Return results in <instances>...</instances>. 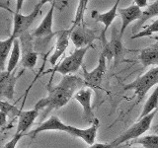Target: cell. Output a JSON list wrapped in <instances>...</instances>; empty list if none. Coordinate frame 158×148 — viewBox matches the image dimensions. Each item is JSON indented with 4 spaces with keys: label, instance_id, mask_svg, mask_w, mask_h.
<instances>
[{
    "label": "cell",
    "instance_id": "4dcf8cb0",
    "mask_svg": "<svg viewBox=\"0 0 158 148\" xmlns=\"http://www.w3.org/2000/svg\"><path fill=\"white\" fill-rule=\"evenodd\" d=\"M148 0H135V4L137 5L138 7L143 8V7H147L148 6Z\"/></svg>",
    "mask_w": 158,
    "mask_h": 148
},
{
    "label": "cell",
    "instance_id": "ffe728a7",
    "mask_svg": "<svg viewBox=\"0 0 158 148\" xmlns=\"http://www.w3.org/2000/svg\"><path fill=\"white\" fill-rule=\"evenodd\" d=\"M15 39H16L11 35L7 39H2L0 42V68H1V71L6 70L5 65H7L6 61L8 59V56L11 53Z\"/></svg>",
    "mask_w": 158,
    "mask_h": 148
},
{
    "label": "cell",
    "instance_id": "484cf974",
    "mask_svg": "<svg viewBox=\"0 0 158 148\" xmlns=\"http://www.w3.org/2000/svg\"><path fill=\"white\" fill-rule=\"evenodd\" d=\"M0 104H1V112L5 113L10 117H19L20 113L22 111V110H20V109H18L16 106H14L6 101H1Z\"/></svg>",
    "mask_w": 158,
    "mask_h": 148
},
{
    "label": "cell",
    "instance_id": "6da1fadb",
    "mask_svg": "<svg viewBox=\"0 0 158 148\" xmlns=\"http://www.w3.org/2000/svg\"><path fill=\"white\" fill-rule=\"evenodd\" d=\"M83 86H85L84 79L71 74L63 76L60 82L54 86H52L49 82L47 86L48 96L39 100L35 104L34 108L38 111L44 110L42 117V120H44L52 111L59 110L65 106Z\"/></svg>",
    "mask_w": 158,
    "mask_h": 148
},
{
    "label": "cell",
    "instance_id": "5bb4252c",
    "mask_svg": "<svg viewBox=\"0 0 158 148\" xmlns=\"http://www.w3.org/2000/svg\"><path fill=\"white\" fill-rule=\"evenodd\" d=\"M121 0H117L116 3L113 5V7L109 10V11L105 13H99L96 10H94L91 13V17L93 20H95L96 22H100L104 25V30L101 33V41L102 43L106 42V33L108 31V29L111 27V25L113 24L114 20L118 17V3Z\"/></svg>",
    "mask_w": 158,
    "mask_h": 148
},
{
    "label": "cell",
    "instance_id": "4316f807",
    "mask_svg": "<svg viewBox=\"0 0 158 148\" xmlns=\"http://www.w3.org/2000/svg\"><path fill=\"white\" fill-rule=\"evenodd\" d=\"M25 135H27V133H17L16 132L15 133V135L12 137V139L9 140L6 144L4 145L3 148H16L18 142L21 140Z\"/></svg>",
    "mask_w": 158,
    "mask_h": 148
},
{
    "label": "cell",
    "instance_id": "e0dca14e",
    "mask_svg": "<svg viewBox=\"0 0 158 148\" xmlns=\"http://www.w3.org/2000/svg\"><path fill=\"white\" fill-rule=\"evenodd\" d=\"M155 43L140 51L138 60L143 67L158 65V37H154Z\"/></svg>",
    "mask_w": 158,
    "mask_h": 148
},
{
    "label": "cell",
    "instance_id": "1f68e13d",
    "mask_svg": "<svg viewBox=\"0 0 158 148\" xmlns=\"http://www.w3.org/2000/svg\"><path fill=\"white\" fill-rule=\"evenodd\" d=\"M24 1L25 0H16V12L17 13H20V11H21Z\"/></svg>",
    "mask_w": 158,
    "mask_h": 148
},
{
    "label": "cell",
    "instance_id": "277c9868",
    "mask_svg": "<svg viewBox=\"0 0 158 148\" xmlns=\"http://www.w3.org/2000/svg\"><path fill=\"white\" fill-rule=\"evenodd\" d=\"M157 112H158V109L154 112H152L151 113H149L148 116L140 118V120H137V121L133 123L130 128H127L125 132L122 133V134L118 137H117L116 139H114L111 142L112 145L117 148L118 146H120L127 141H131V140L136 139V138H139L143 133H145L147 130H150L152 121H153V118H154V117L156 116Z\"/></svg>",
    "mask_w": 158,
    "mask_h": 148
},
{
    "label": "cell",
    "instance_id": "e575fe53",
    "mask_svg": "<svg viewBox=\"0 0 158 148\" xmlns=\"http://www.w3.org/2000/svg\"><path fill=\"white\" fill-rule=\"evenodd\" d=\"M79 1H80V0H79Z\"/></svg>",
    "mask_w": 158,
    "mask_h": 148
},
{
    "label": "cell",
    "instance_id": "d6986e66",
    "mask_svg": "<svg viewBox=\"0 0 158 148\" xmlns=\"http://www.w3.org/2000/svg\"><path fill=\"white\" fill-rule=\"evenodd\" d=\"M21 57H22V52H21V43H20V39H16L14 42L13 47L11 53L9 56V59L7 61V65H6V71L8 72H14L15 69H16L19 61H21Z\"/></svg>",
    "mask_w": 158,
    "mask_h": 148
},
{
    "label": "cell",
    "instance_id": "d6a6232c",
    "mask_svg": "<svg viewBox=\"0 0 158 148\" xmlns=\"http://www.w3.org/2000/svg\"><path fill=\"white\" fill-rule=\"evenodd\" d=\"M154 131H155V132H157V131H158V123H157V125L154 127Z\"/></svg>",
    "mask_w": 158,
    "mask_h": 148
},
{
    "label": "cell",
    "instance_id": "f1b7e54d",
    "mask_svg": "<svg viewBox=\"0 0 158 148\" xmlns=\"http://www.w3.org/2000/svg\"><path fill=\"white\" fill-rule=\"evenodd\" d=\"M54 1H60V0H40L39 3L36 5V6H35V8L41 11L42 7L44 6V4H47V3H51V4H52V2H54Z\"/></svg>",
    "mask_w": 158,
    "mask_h": 148
},
{
    "label": "cell",
    "instance_id": "603a6c76",
    "mask_svg": "<svg viewBox=\"0 0 158 148\" xmlns=\"http://www.w3.org/2000/svg\"><path fill=\"white\" fill-rule=\"evenodd\" d=\"M131 144H138L143 148H158V134L140 136L131 141Z\"/></svg>",
    "mask_w": 158,
    "mask_h": 148
},
{
    "label": "cell",
    "instance_id": "30bf717a",
    "mask_svg": "<svg viewBox=\"0 0 158 148\" xmlns=\"http://www.w3.org/2000/svg\"><path fill=\"white\" fill-rule=\"evenodd\" d=\"M33 35L27 31L20 37V43L22 46L21 66L23 68L34 69L38 61V53L33 51Z\"/></svg>",
    "mask_w": 158,
    "mask_h": 148
},
{
    "label": "cell",
    "instance_id": "cb8c5ba5",
    "mask_svg": "<svg viewBox=\"0 0 158 148\" xmlns=\"http://www.w3.org/2000/svg\"><path fill=\"white\" fill-rule=\"evenodd\" d=\"M154 33H158V18L154 20L150 25H147L140 29L138 33H135L131 37V39H138V38H145V37H151Z\"/></svg>",
    "mask_w": 158,
    "mask_h": 148
},
{
    "label": "cell",
    "instance_id": "7402d4cb",
    "mask_svg": "<svg viewBox=\"0 0 158 148\" xmlns=\"http://www.w3.org/2000/svg\"><path fill=\"white\" fill-rule=\"evenodd\" d=\"M157 109H158V85L155 87L154 91L152 92V94L149 96V98L147 99V101L145 102L138 120H140V118L148 116L152 112L157 110Z\"/></svg>",
    "mask_w": 158,
    "mask_h": 148
},
{
    "label": "cell",
    "instance_id": "3957f363",
    "mask_svg": "<svg viewBox=\"0 0 158 148\" xmlns=\"http://www.w3.org/2000/svg\"><path fill=\"white\" fill-rule=\"evenodd\" d=\"M158 85V65L150 69L141 76L136 78L135 81L127 84L123 86V90H132L136 96V102L132 107L138 105L144 99L146 93L150 90L153 86Z\"/></svg>",
    "mask_w": 158,
    "mask_h": 148
},
{
    "label": "cell",
    "instance_id": "d4e9b609",
    "mask_svg": "<svg viewBox=\"0 0 158 148\" xmlns=\"http://www.w3.org/2000/svg\"><path fill=\"white\" fill-rule=\"evenodd\" d=\"M89 0H80L78 3V7L76 10V14H75V18H74V21L72 23L71 30L74 29L75 27L79 26V25H83V18H84V14L87 9V5H88Z\"/></svg>",
    "mask_w": 158,
    "mask_h": 148
},
{
    "label": "cell",
    "instance_id": "f546056e",
    "mask_svg": "<svg viewBox=\"0 0 158 148\" xmlns=\"http://www.w3.org/2000/svg\"><path fill=\"white\" fill-rule=\"evenodd\" d=\"M7 117L8 116L3 112H0V125H1V127H5L7 125Z\"/></svg>",
    "mask_w": 158,
    "mask_h": 148
},
{
    "label": "cell",
    "instance_id": "7a4b0ae2",
    "mask_svg": "<svg viewBox=\"0 0 158 148\" xmlns=\"http://www.w3.org/2000/svg\"><path fill=\"white\" fill-rule=\"evenodd\" d=\"M100 126V121L98 118H96L92 125L88 128H79L72 125H65L61 120L56 116H52L49 117L47 121L40 123V125L36 128V130H32L28 134L34 138L40 132L43 131H63L65 133H68L69 135L73 137H77L82 139L89 146L95 144L96 136H97V131L98 128Z\"/></svg>",
    "mask_w": 158,
    "mask_h": 148
},
{
    "label": "cell",
    "instance_id": "9a60e30c",
    "mask_svg": "<svg viewBox=\"0 0 158 148\" xmlns=\"http://www.w3.org/2000/svg\"><path fill=\"white\" fill-rule=\"evenodd\" d=\"M118 12L122 18V26L120 29V35L123 38L127 28L130 26L132 22L138 21V20L141 18L142 10L140 7H138L137 5L132 4L127 8H118Z\"/></svg>",
    "mask_w": 158,
    "mask_h": 148
},
{
    "label": "cell",
    "instance_id": "83f0119b",
    "mask_svg": "<svg viewBox=\"0 0 158 148\" xmlns=\"http://www.w3.org/2000/svg\"><path fill=\"white\" fill-rule=\"evenodd\" d=\"M89 148H116L112 145V143H95Z\"/></svg>",
    "mask_w": 158,
    "mask_h": 148
},
{
    "label": "cell",
    "instance_id": "44dd1931",
    "mask_svg": "<svg viewBox=\"0 0 158 148\" xmlns=\"http://www.w3.org/2000/svg\"><path fill=\"white\" fill-rule=\"evenodd\" d=\"M158 17V0L154 1L153 3L149 4L146 7L144 11H142V16L141 18L137 21V24L135 26H133L132 28V32H139L140 28L142 27V25L144 24L147 20H149L151 18Z\"/></svg>",
    "mask_w": 158,
    "mask_h": 148
},
{
    "label": "cell",
    "instance_id": "9c48e42d",
    "mask_svg": "<svg viewBox=\"0 0 158 148\" xmlns=\"http://www.w3.org/2000/svg\"><path fill=\"white\" fill-rule=\"evenodd\" d=\"M70 39L76 48H83L93 47V42L95 39H101V36L97 35L93 29L85 27V25H79L71 30Z\"/></svg>",
    "mask_w": 158,
    "mask_h": 148
},
{
    "label": "cell",
    "instance_id": "2e32d148",
    "mask_svg": "<svg viewBox=\"0 0 158 148\" xmlns=\"http://www.w3.org/2000/svg\"><path fill=\"white\" fill-rule=\"evenodd\" d=\"M70 35H71V30H60L57 32L56 35V47H54V51L52 54L49 57V63L52 65H56L57 60L64 54L66 48L68 47L69 44V39H70Z\"/></svg>",
    "mask_w": 158,
    "mask_h": 148
},
{
    "label": "cell",
    "instance_id": "8992f818",
    "mask_svg": "<svg viewBox=\"0 0 158 148\" xmlns=\"http://www.w3.org/2000/svg\"><path fill=\"white\" fill-rule=\"evenodd\" d=\"M93 47H86L83 48H76L70 56H66L63 60L56 66L53 69H49V70H46L43 74L47 73H52L54 74L56 72L62 74L63 76L65 75H70L72 73H75L78 71V69L81 66H83V59L85 54L87 53L88 49Z\"/></svg>",
    "mask_w": 158,
    "mask_h": 148
},
{
    "label": "cell",
    "instance_id": "7c38bea8",
    "mask_svg": "<svg viewBox=\"0 0 158 148\" xmlns=\"http://www.w3.org/2000/svg\"><path fill=\"white\" fill-rule=\"evenodd\" d=\"M41 13V11L36 8H34L32 13L28 15H23L21 13L15 12L14 14V25H13V32L12 36L15 39H18L22 36L24 33L29 31V28L32 26L33 22L38 16V14Z\"/></svg>",
    "mask_w": 158,
    "mask_h": 148
},
{
    "label": "cell",
    "instance_id": "5b68a950",
    "mask_svg": "<svg viewBox=\"0 0 158 148\" xmlns=\"http://www.w3.org/2000/svg\"><path fill=\"white\" fill-rule=\"evenodd\" d=\"M102 43L103 47L101 53L105 56L108 61L111 62V60H114V66L117 67L125 59L126 53L128 51V49L123 44L120 31L117 30V28H113L111 41H106Z\"/></svg>",
    "mask_w": 158,
    "mask_h": 148
},
{
    "label": "cell",
    "instance_id": "4fadbf2b",
    "mask_svg": "<svg viewBox=\"0 0 158 148\" xmlns=\"http://www.w3.org/2000/svg\"><path fill=\"white\" fill-rule=\"evenodd\" d=\"M24 70L20 72L17 76L15 75V71H1L0 73V96L7 98L8 100H13L15 95V85H16L18 79L21 77Z\"/></svg>",
    "mask_w": 158,
    "mask_h": 148
},
{
    "label": "cell",
    "instance_id": "ac0fdd59",
    "mask_svg": "<svg viewBox=\"0 0 158 148\" xmlns=\"http://www.w3.org/2000/svg\"><path fill=\"white\" fill-rule=\"evenodd\" d=\"M39 112L37 109L29 111H21L19 115V121L17 125V133H26V131L33 125V123L36 121V118L39 117Z\"/></svg>",
    "mask_w": 158,
    "mask_h": 148
},
{
    "label": "cell",
    "instance_id": "ba28073f",
    "mask_svg": "<svg viewBox=\"0 0 158 148\" xmlns=\"http://www.w3.org/2000/svg\"><path fill=\"white\" fill-rule=\"evenodd\" d=\"M107 58L103 53L99 56V62L97 67L92 71H87L85 66L83 67V75H84V85L87 88H90L92 90L101 88V84L103 82L104 76L107 70Z\"/></svg>",
    "mask_w": 158,
    "mask_h": 148
},
{
    "label": "cell",
    "instance_id": "52a82bcc",
    "mask_svg": "<svg viewBox=\"0 0 158 148\" xmlns=\"http://www.w3.org/2000/svg\"><path fill=\"white\" fill-rule=\"evenodd\" d=\"M57 3H62V1H54L52 3L51 8L48 11V14L44 16L41 24L39 25L38 28L33 32V37L37 39V42L43 46L48 43L51 39L54 36H56L57 32H53L52 30V24H53V13L54 8L57 7Z\"/></svg>",
    "mask_w": 158,
    "mask_h": 148
},
{
    "label": "cell",
    "instance_id": "8fae6325",
    "mask_svg": "<svg viewBox=\"0 0 158 148\" xmlns=\"http://www.w3.org/2000/svg\"><path fill=\"white\" fill-rule=\"evenodd\" d=\"M92 93H93L92 89L82 88L80 90H78L73 97L82 107V111H83L82 117H83L84 122H86L87 125H90L97 118L95 115H94V111L91 105Z\"/></svg>",
    "mask_w": 158,
    "mask_h": 148
},
{
    "label": "cell",
    "instance_id": "836d02e7",
    "mask_svg": "<svg viewBox=\"0 0 158 148\" xmlns=\"http://www.w3.org/2000/svg\"><path fill=\"white\" fill-rule=\"evenodd\" d=\"M128 148H143V147L142 146H135V147L132 146V147H128Z\"/></svg>",
    "mask_w": 158,
    "mask_h": 148
}]
</instances>
